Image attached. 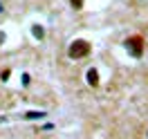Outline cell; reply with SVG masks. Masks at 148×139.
<instances>
[{"mask_svg":"<svg viewBox=\"0 0 148 139\" xmlns=\"http://www.w3.org/2000/svg\"><path fill=\"white\" fill-rule=\"evenodd\" d=\"M70 52H72V56H85L88 52H90V45H88L85 40H76Z\"/></svg>","mask_w":148,"mask_h":139,"instance_id":"1","label":"cell"},{"mask_svg":"<svg viewBox=\"0 0 148 139\" xmlns=\"http://www.w3.org/2000/svg\"><path fill=\"white\" fill-rule=\"evenodd\" d=\"M72 5L74 7H83V0H72Z\"/></svg>","mask_w":148,"mask_h":139,"instance_id":"2","label":"cell"}]
</instances>
